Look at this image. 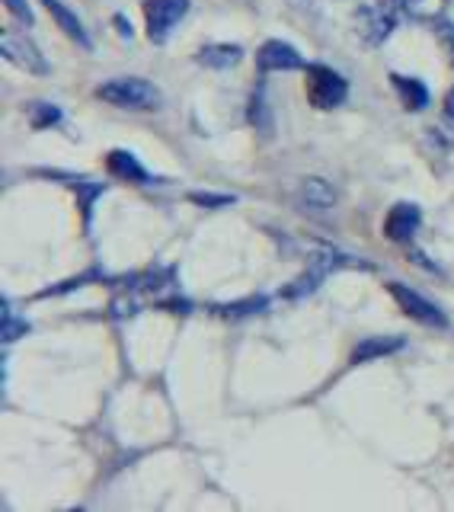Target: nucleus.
<instances>
[{"instance_id": "obj_2", "label": "nucleus", "mask_w": 454, "mask_h": 512, "mask_svg": "<svg viewBox=\"0 0 454 512\" xmlns=\"http://www.w3.org/2000/svg\"><path fill=\"white\" fill-rule=\"evenodd\" d=\"M346 80L343 74H336L327 64H311L307 68V100L317 109H336L339 103L346 100Z\"/></svg>"}, {"instance_id": "obj_21", "label": "nucleus", "mask_w": 454, "mask_h": 512, "mask_svg": "<svg viewBox=\"0 0 454 512\" xmlns=\"http://www.w3.org/2000/svg\"><path fill=\"white\" fill-rule=\"evenodd\" d=\"M435 132H439V138L445 144H451V148H454V116H442V125L435 128Z\"/></svg>"}, {"instance_id": "obj_19", "label": "nucleus", "mask_w": 454, "mask_h": 512, "mask_svg": "<svg viewBox=\"0 0 454 512\" xmlns=\"http://www.w3.org/2000/svg\"><path fill=\"white\" fill-rule=\"evenodd\" d=\"M263 308H266V298H250V301L224 304V308H218V311H224V314H234V317H240V314H253V311H263Z\"/></svg>"}, {"instance_id": "obj_4", "label": "nucleus", "mask_w": 454, "mask_h": 512, "mask_svg": "<svg viewBox=\"0 0 454 512\" xmlns=\"http://www.w3.org/2000/svg\"><path fill=\"white\" fill-rule=\"evenodd\" d=\"M0 52H4L10 64H16V68H23L29 74H48L45 55L39 52L36 42H29V36H23V32L7 29L4 36H0Z\"/></svg>"}, {"instance_id": "obj_11", "label": "nucleus", "mask_w": 454, "mask_h": 512, "mask_svg": "<svg viewBox=\"0 0 454 512\" xmlns=\"http://www.w3.org/2000/svg\"><path fill=\"white\" fill-rule=\"evenodd\" d=\"M403 349V336H365V340L352 349V362H371V359H384L391 352Z\"/></svg>"}, {"instance_id": "obj_17", "label": "nucleus", "mask_w": 454, "mask_h": 512, "mask_svg": "<svg viewBox=\"0 0 454 512\" xmlns=\"http://www.w3.org/2000/svg\"><path fill=\"white\" fill-rule=\"evenodd\" d=\"M32 125L36 128H45V125H55L61 119V112L55 106H48V103H32Z\"/></svg>"}, {"instance_id": "obj_10", "label": "nucleus", "mask_w": 454, "mask_h": 512, "mask_svg": "<svg viewBox=\"0 0 454 512\" xmlns=\"http://www.w3.org/2000/svg\"><path fill=\"white\" fill-rule=\"evenodd\" d=\"M106 170H109V176H116V180H125V183H148L151 180V173L144 170L138 164V157L128 151H109Z\"/></svg>"}, {"instance_id": "obj_5", "label": "nucleus", "mask_w": 454, "mask_h": 512, "mask_svg": "<svg viewBox=\"0 0 454 512\" xmlns=\"http://www.w3.org/2000/svg\"><path fill=\"white\" fill-rule=\"evenodd\" d=\"M189 13V0H144V16H148L151 42H167L176 23Z\"/></svg>"}, {"instance_id": "obj_14", "label": "nucleus", "mask_w": 454, "mask_h": 512, "mask_svg": "<svg viewBox=\"0 0 454 512\" xmlns=\"http://www.w3.org/2000/svg\"><path fill=\"white\" fill-rule=\"evenodd\" d=\"M243 58V48L240 45H205L199 52V61L205 64V68H215V71H227V68H237Z\"/></svg>"}, {"instance_id": "obj_12", "label": "nucleus", "mask_w": 454, "mask_h": 512, "mask_svg": "<svg viewBox=\"0 0 454 512\" xmlns=\"http://www.w3.org/2000/svg\"><path fill=\"white\" fill-rule=\"evenodd\" d=\"M394 90L400 96V103L403 109H410V112H419V109H426L429 106V90L423 80H416V77H403V74H394Z\"/></svg>"}, {"instance_id": "obj_1", "label": "nucleus", "mask_w": 454, "mask_h": 512, "mask_svg": "<svg viewBox=\"0 0 454 512\" xmlns=\"http://www.w3.org/2000/svg\"><path fill=\"white\" fill-rule=\"evenodd\" d=\"M96 96L119 109H157L160 106V90L141 77H116L96 90Z\"/></svg>"}, {"instance_id": "obj_7", "label": "nucleus", "mask_w": 454, "mask_h": 512, "mask_svg": "<svg viewBox=\"0 0 454 512\" xmlns=\"http://www.w3.org/2000/svg\"><path fill=\"white\" fill-rule=\"evenodd\" d=\"M256 64H259V71H301L304 68V58L295 45H288L282 39H269L259 45V52H256Z\"/></svg>"}, {"instance_id": "obj_23", "label": "nucleus", "mask_w": 454, "mask_h": 512, "mask_svg": "<svg viewBox=\"0 0 454 512\" xmlns=\"http://www.w3.org/2000/svg\"><path fill=\"white\" fill-rule=\"evenodd\" d=\"M116 26H119V32H122V36L128 39V36H132V29H128V23L122 20V16H116Z\"/></svg>"}, {"instance_id": "obj_16", "label": "nucleus", "mask_w": 454, "mask_h": 512, "mask_svg": "<svg viewBox=\"0 0 454 512\" xmlns=\"http://www.w3.org/2000/svg\"><path fill=\"white\" fill-rule=\"evenodd\" d=\"M23 333H29V320L16 317V314H13V308L7 304V308H4V343L20 340Z\"/></svg>"}, {"instance_id": "obj_3", "label": "nucleus", "mask_w": 454, "mask_h": 512, "mask_svg": "<svg viewBox=\"0 0 454 512\" xmlns=\"http://www.w3.org/2000/svg\"><path fill=\"white\" fill-rule=\"evenodd\" d=\"M387 292H391V298L397 301V308L413 317L416 324H423V327H432V330H445L448 327V317L435 308V304L429 298H423L419 292H413L410 285H403V282H391L387 285Z\"/></svg>"}, {"instance_id": "obj_15", "label": "nucleus", "mask_w": 454, "mask_h": 512, "mask_svg": "<svg viewBox=\"0 0 454 512\" xmlns=\"http://www.w3.org/2000/svg\"><path fill=\"white\" fill-rule=\"evenodd\" d=\"M448 0H400V7L407 10L413 20H439Z\"/></svg>"}, {"instance_id": "obj_13", "label": "nucleus", "mask_w": 454, "mask_h": 512, "mask_svg": "<svg viewBox=\"0 0 454 512\" xmlns=\"http://www.w3.org/2000/svg\"><path fill=\"white\" fill-rule=\"evenodd\" d=\"M45 7H48V13L55 16V23L64 29V36H71L77 45H84V48H93V42H90V36H87V29H84V23H80L68 7L58 4V0H45Z\"/></svg>"}, {"instance_id": "obj_6", "label": "nucleus", "mask_w": 454, "mask_h": 512, "mask_svg": "<svg viewBox=\"0 0 454 512\" xmlns=\"http://www.w3.org/2000/svg\"><path fill=\"white\" fill-rule=\"evenodd\" d=\"M397 10H403L400 0H394V4H381V7H365L359 13V32H362V39L368 45L384 42L387 36H391L394 23H397Z\"/></svg>"}, {"instance_id": "obj_8", "label": "nucleus", "mask_w": 454, "mask_h": 512, "mask_svg": "<svg viewBox=\"0 0 454 512\" xmlns=\"http://www.w3.org/2000/svg\"><path fill=\"white\" fill-rule=\"evenodd\" d=\"M419 221H423V215H419V205L397 202L384 218V237L394 240V244H407V240H413V234L419 231Z\"/></svg>"}, {"instance_id": "obj_20", "label": "nucleus", "mask_w": 454, "mask_h": 512, "mask_svg": "<svg viewBox=\"0 0 454 512\" xmlns=\"http://www.w3.org/2000/svg\"><path fill=\"white\" fill-rule=\"evenodd\" d=\"M4 4H7V10H10V13H13L20 23H29V26H32V20H36V16H32V10H29L26 0H4Z\"/></svg>"}, {"instance_id": "obj_9", "label": "nucleus", "mask_w": 454, "mask_h": 512, "mask_svg": "<svg viewBox=\"0 0 454 512\" xmlns=\"http://www.w3.org/2000/svg\"><path fill=\"white\" fill-rule=\"evenodd\" d=\"M298 199H301V205L307 208V212L323 215L327 208L336 205V189L323 180V176H307V180H301Z\"/></svg>"}, {"instance_id": "obj_18", "label": "nucleus", "mask_w": 454, "mask_h": 512, "mask_svg": "<svg viewBox=\"0 0 454 512\" xmlns=\"http://www.w3.org/2000/svg\"><path fill=\"white\" fill-rule=\"evenodd\" d=\"M189 202H196L202 208H224V205L234 202V196H218V192H189Z\"/></svg>"}, {"instance_id": "obj_22", "label": "nucleus", "mask_w": 454, "mask_h": 512, "mask_svg": "<svg viewBox=\"0 0 454 512\" xmlns=\"http://www.w3.org/2000/svg\"><path fill=\"white\" fill-rule=\"evenodd\" d=\"M445 116H454V87H451L448 96H445Z\"/></svg>"}]
</instances>
